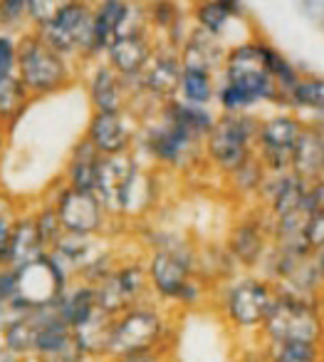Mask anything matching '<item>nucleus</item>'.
<instances>
[{
	"label": "nucleus",
	"mask_w": 324,
	"mask_h": 362,
	"mask_svg": "<svg viewBox=\"0 0 324 362\" xmlns=\"http://www.w3.org/2000/svg\"><path fill=\"white\" fill-rule=\"evenodd\" d=\"M149 273L151 296L174 313L203 308L213 300V286L200 276L198 246L164 233L149 246L144 258Z\"/></svg>",
	"instance_id": "f257e3e1"
},
{
	"label": "nucleus",
	"mask_w": 324,
	"mask_h": 362,
	"mask_svg": "<svg viewBox=\"0 0 324 362\" xmlns=\"http://www.w3.org/2000/svg\"><path fill=\"white\" fill-rule=\"evenodd\" d=\"M225 80L218 87V105L225 115H245L260 102L282 107V95L268 70V45L245 42L225 57Z\"/></svg>",
	"instance_id": "f03ea898"
},
{
	"label": "nucleus",
	"mask_w": 324,
	"mask_h": 362,
	"mask_svg": "<svg viewBox=\"0 0 324 362\" xmlns=\"http://www.w3.org/2000/svg\"><path fill=\"white\" fill-rule=\"evenodd\" d=\"M95 194L112 218H139L156 204V174L131 154L102 156Z\"/></svg>",
	"instance_id": "7ed1b4c3"
},
{
	"label": "nucleus",
	"mask_w": 324,
	"mask_h": 362,
	"mask_svg": "<svg viewBox=\"0 0 324 362\" xmlns=\"http://www.w3.org/2000/svg\"><path fill=\"white\" fill-rule=\"evenodd\" d=\"M277 298V288L263 273L240 271L223 286L215 288L213 305L220 322L240 337H258L263 322L268 320L270 308Z\"/></svg>",
	"instance_id": "20e7f679"
},
{
	"label": "nucleus",
	"mask_w": 324,
	"mask_h": 362,
	"mask_svg": "<svg viewBox=\"0 0 324 362\" xmlns=\"http://www.w3.org/2000/svg\"><path fill=\"white\" fill-rule=\"evenodd\" d=\"M179 313L169 310L159 300H146L114 315L107 340V357L129 355L144 350H171L176 345Z\"/></svg>",
	"instance_id": "39448f33"
},
{
	"label": "nucleus",
	"mask_w": 324,
	"mask_h": 362,
	"mask_svg": "<svg viewBox=\"0 0 324 362\" xmlns=\"http://www.w3.org/2000/svg\"><path fill=\"white\" fill-rule=\"evenodd\" d=\"M18 80L23 82L32 100L55 95L75 80L70 60L42 40L40 33H28L18 40Z\"/></svg>",
	"instance_id": "423d86ee"
},
{
	"label": "nucleus",
	"mask_w": 324,
	"mask_h": 362,
	"mask_svg": "<svg viewBox=\"0 0 324 362\" xmlns=\"http://www.w3.org/2000/svg\"><path fill=\"white\" fill-rule=\"evenodd\" d=\"M258 132L260 119L250 112L245 115H225L223 112L215 119L210 134L205 136V161H210L220 174H235L258 156Z\"/></svg>",
	"instance_id": "0eeeda50"
},
{
	"label": "nucleus",
	"mask_w": 324,
	"mask_h": 362,
	"mask_svg": "<svg viewBox=\"0 0 324 362\" xmlns=\"http://www.w3.org/2000/svg\"><path fill=\"white\" fill-rule=\"evenodd\" d=\"M205 139L188 132L186 127L176 124L174 119L164 117L156 110V117L151 122L141 124L139 146L154 164L174 171H188L205 159L203 154Z\"/></svg>",
	"instance_id": "6e6552de"
},
{
	"label": "nucleus",
	"mask_w": 324,
	"mask_h": 362,
	"mask_svg": "<svg viewBox=\"0 0 324 362\" xmlns=\"http://www.w3.org/2000/svg\"><path fill=\"white\" fill-rule=\"evenodd\" d=\"M304 340L324 345V298H297L277 293L268 320L263 322L255 342Z\"/></svg>",
	"instance_id": "1a4fd4ad"
},
{
	"label": "nucleus",
	"mask_w": 324,
	"mask_h": 362,
	"mask_svg": "<svg viewBox=\"0 0 324 362\" xmlns=\"http://www.w3.org/2000/svg\"><path fill=\"white\" fill-rule=\"evenodd\" d=\"M37 33L47 45L55 47L67 60L77 57V60L90 62L100 57L95 45V8L90 0H75Z\"/></svg>",
	"instance_id": "9d476101"
},
{
	"label": "nucleus",
	"mask_w": 324,
	"mask_h": 362,
	"mask_svg": "<svg viewBox=\"0 0 324 362\" xmlns=\"http://www.w3.org/2000/svg\"><path fill=\"white\" fill-rule=\"evenodd\" d=\"M225 251L245 273H260L272 248V223L263 206L243 214L225 236Z\"/></svg>",
	"instance_id": "9b49d317"
},
{
	"label": "nucleus",
	"mask_w": 324,
	"mask_h": 362,
	"mask_svg": "<svg viewBox=\"0 0 324 362\" xmlns=\"http://www.w3.org/2000/svg\"><path fill=\"white\" fill-rule=\"evenodd\" d=\"M57 216L62 221L65 233L72 236H109L112 214L104 209L95 192H82L62 181V187L52 199Z\"/></svg>",
	"instance_id": "f8f14e48"
},
{
	"label": "nucleus",
	"mask_w": 324,
	"mask_h": 362,
	"mask_svg": "<svg viewBox=\"0 0 324 362\" xmlns=\"http://www.w3.org/2000/svg\"><path fill=\"white\" fill-rule=\"evenodd\" d=\"M97 296H100V305L109 315H119L139 303L151 300L154 296H151L144 258H119L109 276L97 283Z\"/></svg>",
	"instance_id": "ddd939ff"
},
{
	"label": "nucleus",
	"mask_w": 324,
	"mask_h": 362,
	"mask_svg": "<svg viewBox=\"0 0 324 362\" xmlns=\"http://www.w3.org/2000/svg\"><path fill=\"white\" fill-rule=\"evenodd\" d=\"M304 122L294 115H275L260 122L258 132V159L268 174L292 171V159L297 141L304 132Z\"/></svg>",
	"instance_id": "4468645a"
},
{
	"label": "nucleus",
	"mask_w": 324,
	"mask_h": 362,
	"mask_svg": "<svg viewBox=\"0 0 324 362\" xmlns=\"http://www.w3.org/2000/svg\"><path fill=\"white\" fill-rule=\"evenodd\" d=\"M141 117L131 110L121 112H95L87 124L85 139L102 156L129 154L131 146L139 141Z\"/></svg>",
	"instance_id": "2eb2a0df"
},
{
	"label": "nucleus",
	"mask_w": 324,
	"mask_h": 362,
	"mask_svg": "<svg viewBox=\"0 0 324 362\" xmlns=\"http://www.w3.org/2000/svg\"><path fill=\"white\" fill-rule=\"evenodd\" d=\"M32 357L40 362H87L85 347H82L77 332L60 317V313L52 308H45L37 327L35 350Z\"/></svg>",
	"instance_id": "dca6fc26"
},
{
	"label": "nucleus",
	"mask_w": 324,
	"mask_h": 362,
	"mask_svg": "<svg viewBox=\"0 0 324 362\" xmlns=\"http://www.w3.org/2000/svg\"><path fill=\"white\" fill-rule=\"evenodd\" d=\"M181 75H184V60L181 52L171 50H156L154 57L149 60L146 70L136 80V100L146 97L149 102L156 105H166V102L176 100L181 92ZM134 100V102H136Z\"/></svg>",
	"instance_id": "f3484780"
},
{
	"label": "nucleus",
	"mask_w": 324,
	"mask_h": 362,
	"mask_svg": "<svg viewBox=\"0 0 324 362\" xmlns=\"http://www.w3.org/2000/svg\"><path fill=\"white\" fill-rule=\"evenodd\" d=\"M136 80H126L109 65H95L90 75V100L95 112H121L131 110L136 100Z\"/></svg>",
	"instance_id": "a211bd4d"
},
{
	"label": "nucleus",
	"mask_w": 324,
	"mask_h": 362,
	"mask_svg": "<svg viewBox=\"0 0 324 362\" xmlns=\"http://www.w3.org/2000/svg\"><path fill=\"white\" fill-rule=\"evenodd\" d=\"M156 47H151L149 30L144 33H124L119 35L109 47H107L104 57L107 65L116 70L126 80H139L141 72L146 70L149 60L154 57Z\"/></svg>",
	"instance_id": "6ab92c4d"
},
{
	"label": "nucleus",
	"mask_w": 324,
	"mask_h": 362,
	"mask_svg": "<svg viewBox=\"0 0 324 362\" xmlns=\"http://www.w3.org/2000/svg\"><path fill=\"white\" fill-rule=\"evenodd\" d=\"M55 310L60 313V317L72 327V330L82 327L87 320H92V317L102 310L100 296H97V286L85 283V281H72L70 286H67V291L60 296Z\"/></svg>",
	"instance_id": "aec40b11"
},
{
	"label": "nucleus",
	"mask_w": 324,
	"mask_h": 362,
	"mask_svg": "<svg viewBox=\"0 0 324 362\" xmlns=\"http://www.w3.org/2000/svg\"><path fill=\"white\" fill-rule=\"evenodd\" d=\"M47 246L42 241L40 231H37L35 223V211H28L18 218V226L13 231L11 238V248H8V258L6 266L8 268H23L28 263H35L40 258L47 256Z\"/></svg>",
	"instance_id": "412c9836"
},
{
	"label": "nucleus",
	"mask_w": 324,
	"mask_h": 362,
	"mask_svg": "<svg viewBox=\"0 0 324 362\" xmlns=\"http://www.w3.org/2000/svg\"><path fill=\"white\" fill-rule=\"evenodd\" d=\"M292 174L304 179L307 184L322 179L324 174V132L317 124H307L297 141L292 159Z\"/></svg>",
	"instance_id": "4be33fe9"
},
{
	"label": "nucleus",
	"mask_w": 324,
	"mask_h": 362,
	"mask_svg": "<svg viewBox=\"0 0 324 362\" xmlns=\"http://www.w3.org/2000/svg\"><path fill=\"white\" fill-rule=\"evenodd\" d=\"M100 164H102V154L85 139V136H82V139L77 141L75 149H72L62 181L75 189H82V192H95Z\"/></svg>",
	"instance_id": "5701e85b"
},
{
	"label": "nucleus",
	"mask_w": 324,
	"mask_h": 362,
	"mask_svg": "<svg viewBox=\"0 0 324 362\" xmlns=\"http://www.w3.org/2000/svg\"><path fill=\"white\" fill-rule=\"evenodd\" d=\"M131 11V0H100L95 6V45L97 55H104L107 47L116 40Z\"/></svg>",
	"instance_id": "b1692460"
},
{
	"label": "nucleus",
	"mask_w": 324,
	"mask_h": 362,
	"mask_svg": "<svg viewBox=\"0 0 324 362\" xmlns=\"http://www.w3.org/2000/svg\"><path fill=\"white\" fill-rule=\"evenodd\" d=\"M255 352L265 362H324L322 342H304V340L255 342Z\"/></svg>",
	"instance_id": "393cba45"
},
{
	"label": "nucleus",
	"mask_w": 324,
	"mask_h": 362,
	"mask_svg": "<svg viewBox=\"0 0 324 362\" xmlns=\"http://www.w3.org/2000/svg\"><path fill=\"white\" fill-rule=\"evenodd\" d=\"M159 112L164 117H169V119H174L176 124L186 127L188 132L198 134L200 139H205V136L210 134L215 119H218V117H215L213 112L208 110V107L188 105V102L179 100V97H176V100H171V102H166V105H161Z\"/></svg>",
	"instance_id": "a878e982"
},
{
	"label": "nucleus",
	"mask_w": 324,
	"mask_h": 362,
	"mask_svg": "<svg viewBox=\"0 0 324 362\" xmlns=\"http://www.w3.org/2000/svg\"><path fill=\"white\" fill-rule=\"evenodd\" d=\"M218 97V87H215L213 72L205 67L184 65V75H181V92L179 100L188 102V105L208 107L210 102Z\"/></svg>",
	"instance_id": "bb28decb"
},
{
	"label": "nucleus",
	"mask_w": 324,
	"mask_h": 362,
	"mask_svg": "<svg viewBox=\"0 0 324 362\" xmlns=\"http://www.w3.org/2000/svg\"><path fill=\"white\" fill-rule=\"evenodd\" d=\"M235 16H243V3L240 0H203L198 11H196L198 25L215 37L223 33L225 23Z\"/></svg>",
	"instance_id": "cd10ccee"
},
{
	"label": "nucleus",
	"mask_w": 324,
	"mask_h": 362,
	"mask_svg": "<svg viewBox=\"0 0 324 362\" xmlns=\"http://www.w3.org/2000/svg\"><path fill=\"white\" fill-rule=\"evenodd\" d=\"M30 102H32L30 92L23 87V82L18 80V75H13L11 80L0 85V122L6 124L8 132L16 127V122L20 119L23 112L28 110Z\"/></svg>",
	"instance_id": "c85d7f7f"
},
{
	"label": "nucleus",
	"mask_w": 324,
	"mask_h": 362,
	"mask_svg": "<svg viewBox=\"0 0 324 362\" xmlns=\"http://www.w3.org/2000/svg\"><path fill=\"white\" fill-rule=\"evenodd\" d=\"M20 313H25V308H23L20 291H18V271L3 266L0 268V330Z\"/></svg>",
	"instance_id": "c756f323"
},
{
	"label": "nucleus",
	"mask_w": 324,
	"mask_h": 362,
	"mask_svg": "<svg viewBox=\"0 0 324 362\" xmlns=\"http://www.w3.org/2000/svg\"><path fill=\"white\" fill-rule=\"evenodd\" d=\"M289 110H309L314 115H324V80L319 77H302L299 85L287 97Z\"/></svg>",
	"instance_id": "7c9ffc66"
},
{
	"label": "nucleus",
	"mask_w": 324,
	"mask_h": 362,
	"mask_svg": "<svg viewBox=\"0 0 324 362\" xmlns=\"http://www.w3.org/2000/svg\"><path fill=\"white\" fill-rule=\"evenodd\" d=\"M23 216V211L18 209V202L11 194L0 192V266H6L8 248H11L13 231L18 226V218Z\"/></svg>",
	"instance_id": "2f4dec72"
},
{
	"label": "nucleus",
	"mask_w": 324,
	"mask_h": 362,
	"mask_svg": "<svg viewBox=\"0 0 324 362\" xmlns=\"http://www.w3.org/2000/svg\"><path fill=\"white\" fill-rule=\"evenodd\" d=\"M149 23L159 30L169 33L171 42L176 45V35L174 33L181 28V13H179V6H176L174 0H151L149 3Z\"/></svg>",
	"instance_id": "473e14b6"
},
{
	"label": "nucleus",
	"mask_w": 324,
	"mask_h": 362,
	"mask_svg": "<svg viewBox=\"0 0 324 362\" xmlns=\"http://www.w3.org/2000/svg\"><path fill=\"white\" fill-rule=\"evenodd\" d=\"M35 223H37V231H40L42 241H45L47 251H52V248L60 243V238L65 236V228H62L60 216H57L55 206H52L50 202L42 204L35 211Z\"/></svg>",
	"instance_id": "72a5a7b5"
},
{
	"label": "nucleus",
	"mask_w": 324,
	"mask_h": 362,
	"mask_svg": "<svg viewBox=\"0 0 324 362\" xmlns=\"http://www.w3.org/2000/svg\"><path fill=\"white\" fill-rule=\"evenodd\" d=\"M75 0H30V11H28V18L35 25V30H40L45 23H50L52 18L60 11H65L67 6H72Z\"/></svg>",
	"instance_id": "f704fd0d"
},
{
	"label": "nucleus",
	"mask_w": 324,
	"mask_h": 362,
	"mask_svg": "<svg viewBox=\"0 0 324 362\" xmlns=\"http://www.w3.org/2000/svg\"><path fill=\"white\" fill-rule=\"evenodd\" d=\"M30 11V0H0V25L3 28H18L23 25Z\"/></svg>",
	"instance_id": "c9c22d12"
},
{
	"label": "nucleus",
	"mask_w": 324,
	"mask_h": 362,
	"mask_svg": "<svg viewBox=\"0 0 324 362\" xmlns=\"http://www.w3.org/2000/svg\"><path fill=\"white\" fill-rule=\"evenodd\" d=\"M18 70V42L8 35H0V85L8 82Z\"/></svg>",
	"instance_id": "e433bc0d"
},
{
	"label": "nucleus",
	"mask_w": 324,
	"mask_h": 362,
	"mask_svg": "<svg viewBox=\"0 0 324 362\" xmlns=\"http://www.w3.org/2000/svg\"><path fill=\"white\" fill-rule=\"evenodd\" d=\"M304 243L312 253L322 251L324 248V214L312 211L307 221V228H304Z\"/></svg>",
	"instance_id": "4c0bfd02"
},
{
	"label": "nucleus",
	"mask_w": 324,
	"mask_h": 362,
	"mask_svg": "<svg viewBox=\"0 0 324 362\" xmlns=\"http://www.w3.org/2000/svg\"><path fill=\"white\" fill-rule=\"evenodd\" d=\"M171 350H144V352H129V355H114L107 357L104 362H171Z\"/></svg>",
	"instance_id": "58836bf2"
},
{
	"label": "nucleus",
	"mask_w": 324,
	"mask_h": 362,
	"mask_svg": "<svg viewBox=\"0 0 324 362\" xmlns=\"http://www.w3.org/2000/svg\"><path fill=\"white\" fill-rule=\"evenodd\" d=\"M299 8L309 21L324 25V0H299Z\"/></svg>",
	"instance_id": "ea45409f"
},
{
	"label": "nucleus",
	"mask_w": 324,
	"mask_h": 362,
	"mask_svg": "<svg viewBox=\"0 0 324 362\" xmlns=\"http://www.w3.org/2000/svg\"><path fill=\"white\" fill-rule=\"evenodd\" d=\"M309 206H312V211L324 214V179L309 184Z\"/></svg>",
	"instance_id": "a19ab883"
},
{
	"label": "nucleus",
	"mask_w": 324,
	"mask_h": 362,
	"mask_svg": "<svg viewBox=\"0 0 324 362\" xmlns=\"http://www.w3.org/2000/svg\"><path fill=\"white\" fill-rule=\"evenodd\" d=\"M0 362H23V357L16 355L13 350H8V347L0 342Z\"/></svg>",
	"instance_id": "79ce46f5"
},
{
	"label": "nucleus",
	"mask_w": 324,
	"mask_h": 362,
	"mask_svg": "<svg viewBox=\"0 0 324 362\" xmlns=\"http://www.w3.org/2000/svg\"><path fill=\"white\" fill-rule=\"evenodd\" d=\"M314 261H317V271H319V281H322V291H324V248L314 253Z\"/></svg>",
	"instance_id": "37998d69"
},
{
	"label": "nucleus",
	"mask_w": 324,
	"mask_h": 362,
	"mask_svg": "<svg viewBox=\"0 0 324 362\" xmlns=\"http://www.w3.org/2000/svg\"><path fill=\"white\" fill-rule=\"evenodd\" d=\"M6 139H8V129H6V124L0 122V151H3V146H6Z\"/></svg>",
	"instance_id": "c03bdc74"
},
{
	"label": "nucleus",
	"mask_w": 324,
	"mask_h": 362,
	"mask_svg": "<svg viewBox=\"0 0 324 362\" xmlns=\"http://www.w3.org/2000/svg\"><path fill=\"white\" fill-rule=\"evenodd\" d=\"M248 362H265V360H263V357H260V355H258V352H255V350H253V357H250V360H248Z\"/></svg>",
	"instance_id": "a18cd8bd"
},
{
	"label": "nucleus",
	"mask_w": 324,
	"mask_h": 362,
	"mask_svg": "<svg viewBox=\"0 0 324 362\" xmlns=\"http://www.w3.org/2000/svg\"><path fill=\"white\" fill-rule=\"evenodd\" d=\"M200 3H203V0H200Z\"/></svg>",
	"instance_id": "49530a36"
},
{
	"label": "nucleus",
	"mask_w": 324,
	"mask_h": 362,
	"mask_svg": "<svg viewBox=\"0 0 324 362\" xmlns=\"http://www.w3.org/2000/svg\"><path fill=\"white\" fill-rule=\"evenodd\" d=\"M0 268H3V266H0Z\"/></svg>",
	"instance_id": "de8ad7c7"
}]
</instances>
